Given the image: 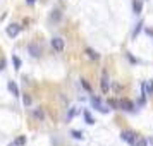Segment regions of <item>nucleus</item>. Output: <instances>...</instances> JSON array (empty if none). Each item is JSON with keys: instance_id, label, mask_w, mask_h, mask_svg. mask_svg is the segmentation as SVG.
<instances>
[{"instance_id": "1", "label": "nucleus", "mask_w": 153, "mask_h": 146, "mask_svg": "<svg viewBox=\"0 0 153 146\" xmlns=\"http://www.w3.org/2000/svg\"><path fill=\"white\" fill-rule=\"evenodd\" d=\"M91 105L95 107V110L102 112V113H108V110H110V108H108L110 105H108V103H107V105L102 103V100H100V98H97V96H93V98H91Z\"/></svg>"}, {"instance_id": "2", "label": "nucleus", "mask_w": 153, "mask_h": 146, "mask_svg": "<svg viewBox=\"0 0 153 146\" xmlns=\"http://www.w3.org/2000/svg\"><path fill=\"white\" fill-rule=\"evenodd\" d=\"M120 139H122V141H126V143H134V141H136V134H134V132L132 131H122L120 132Z\"/></svg>"}, {"instance_id": "3", "label": "nucleus", "mask_w": 153, "mask_h": 146, "mask_svg": "<svg viewBox=\"0 0 153 146\" xmlns=\"http://www.w3.org/2000/svg\"><path fill=\"white\" fill-rule=\"evenodd\" d=\"M5 33H7L10 38H16V36L21 33V26H19V24H10V26L5 29Z\"/></svg>"}, {"instance_id": "4", "label": "nucleus", "mask_w": 153, "mask_h": 146, "mask_svg": "<svg viewBox=\"0 0 153 146\" xmlns=\"http://www.w3.org/2000/svg\"><path fill=\"white\" fill-rule=\"evenodd\" d=\"M52 48L55 50V52H62L64 50V40L62 38H59V36L53 38V40H52Z\"/></svg>"}, {"instance_id": "5", "label": "nucleus", "mask_w": 153, "mask_h": 146, "mask_svg": "<svg viewBox=\"0 0 153 146\" xmlns=\"http://www.w3.org/2000/svg\"><path fill=\"white\" fill-rule=\"evenodd\" d=\"M100 86H102V91H103V93H108V90H110V79H108L107 74L102 76V83H100Z\"/></svg>"}, {"instance_id": "6", "label": "nucleus", "mask_w": 153, "mask_h": 146, "mask_svg": "<svg viewBox=\"0 0 153 146\" xmlns=\"http://www.w3.org/2000/svg\"><path fill=\"white\" fill-rule=\"evenodd\" d=\"M7 88H9V91H10L14 96H19V88H17V84H16L14 81H9Z\"/></svg>"}, {"instance_id": "7", "label": "nucleus", "mask_w": 153, "mask_h": 146, "mask_svg": "<svg viewBox=\"0 0 153 146\" xmlns=\"http://www.w3.org/2000/svg\"><path fill=\"white\" fill-rule=\"evenodd\" d=\"M141 88L145 90L146 95H153V81H146V83H143Z\"/></svg>"}, {"instance_id": "8", "label": "nucleus", "mask_w": 153, "mask_h": 146, "mask_svg": "<svg viewBox=\"0 0 153 146\" xmlns=\"http://www.w3.org/2000/svg\"><path fill=\"white\" fill-rule=\"evenodd\" d=\"M119 105H120V108H124V110H127V112L134 110V105H132L129 100H122V102H120Z\"/></svg>"}, {"instance_id": "9", "label": "nucleus", "mask_w": 153, "mask_h": 146, "mask_svg": "<svg viewBox=\"0 0 153 146\" xmlns=\"http://www.w3.org/2000/svg\"><path fill=\"white\" fill-rule=\"evenodd\" d=\"M28 50H29V53H31L33 57H40V53H42V52H40V48L36 47L35 43H31V45L28 47Z\"/></svg>"}, {"instance_id": "10", "label": "nucleus", "mask_w": 153, "mask_h": 146, "mask_svg": "<svg viewBox=\"0 0 153 146\" xmlns=\"http://www.w3.org/2000/svg\"><path fill=\"white\" fill-rule=\"evenodd\" d=\"M141 7H143L141 0H134V4H132V9H134V14H136V16L141 14Z\"/></svg>"}, {"instance_id": "11", "label": "nucleus", "mask_w": 153, "mask_h": 146, "mask_svg": "<svg viewBox=\"0 0 153 146\" xmlns=\"http://www.w3.org/2000/svg\"><path fill=\"white\" fill-rule=\"evenodd\" d=\"M83 115H84V120H86V124H90V125L95 124V120H93V117H91V113H90L88 110H84V112H83Z\"/></svg>"}, {"instance_id": "12", "label": "nucleus", "mask_w": 153, "mask_h": 146, "mask_svg": "<svg viewBox=\"0 0 153 146\" xmlns=\"http://www.w3.org/2000/svg\"><path fill=\"white\" fill-rule=\"evenodd\" d=\"M86 53H88V57H90V59H95V60H98V59H100V55H98L97 52H93L91 48H86Z\"/></svg>"}, {"instance_id": "13", "label": "nucleus", "mask_w": 153, "mask_h": 146, "mask_svg": "<svg viewBox=\"0 0 153 146\" xmlns=\"http://www.w3.org/2000/svg\"><path fill=\"white\" fill-rule=\"evenodd\" d=\"M12 60H14V65H16V70H19L21 69V60H19V57H12Z\"/></svg>"}, {"instance_id": "14", "label": "nucleus", "mask_w": 153, "mask_h": 146, "mask_svg": "<svg viewBox=\"0 0 153 146\" xmlns=\"http://www.w3.org/2000/svg\"><path fill=\"white\" fill-rule=\"evenodd\" d=\"M141 26H143V22H138V26H136V29H134V33H132V36H134V38H136V36H138V33L141 31Z\"/></svg>"}, {"instance_id": "15", "label": "nucleus", "mask_w": 153, "mask_h": 146, "mask_svg": "<svg viewBox=\"0 0 153 146\" xmlns=\"http://www.w3.org/2000/svg\"><path fill=\"white\" fill-rule=\"evenodd\" d=\"M76 107H72V108H71V112H69V115H67V120H71V119L74 117V115H76Z\"/></svg>"}, {"instance_id": "16", "label": "nucleus", "mask_w": 153, "mask_h": 146, "mask_svg": "<svg viewBox=\"0 0 153 146\" xmlns=\"http://www.w3.org/2000/svg\"><path fill=\"white\" fill-rule=\"evenodd\" d=\"M72 136H74L76 139H83V138H84L83 132H79V131H72Z\"/></svg>"}, {"instance_id": "17", "label": "nucleus", "mask_w": 153, "mask_h": 146, "mask_svg": "<svg viewBox=\"0 0 153 146\" xmlns=\"http://www.w3.org/2000/svg\"><path fill=\"white\" fill-rule=\"evenodd\" d=\"M146 145H148L146 139H138V141H136V146H146Z\"/></svg>"}, {"instance_id": "18", "label": "nucleus", "mask_w": 153, "mask_h": 146, "mask_svg": "<svg viewBox=\"0 0 153 146\" xmlns=\"http://www.w3.org/2000/svg\"><path fill=\"white\" fill-rule=\"evenodd\" d=\"M81 84H83V86H84V90H86V91H91V88H90V84L86 83V81H84V79H81Z\"/></svg>"}, {"instance_id": "19", "label": "nucleus", "mask_w": 153, "mask_h": 146, "mask_svg": "<svg viewBox=\"0 0 153 146\" xmlns=\"http://www.w3.org/2000/svg\"><path fill=\"white\" fill-rule=\"evenodd\" d=\"M24 143H26V138H24V136H22V138H19L17 141H16V145H24Z\"/></svg>"}, {"instance_id": "20", "label": "nucleus", "mask_w": 153, "mask_h": 146, "mask_svg": "<svg viewBox=\"0 0 153 146\" xmlns=\"http://www.w3.org/2000/svg\"><path fill=\"white\" fill-rule=\"evenodd\" d=\"M35 117H36V119H43V112H42V110H36V112H35Z\"/></svg>"}, {"instance_id": "21", "label": "nucleus", "mask_w": 153, "mask_h": 146, "mask_svg": "<svg viewBox=\"0 0 153 146\" xmlns=\"http://www.w3.org/2000/svg\"><path fill=\"white\" fill-rule=\"evenodd\" d=\"M31 103V98L29 96H24V105H29Z\"/></svg>"}, {"instance_id": "22", "label": "nucleus", "mask_w": 153, "mask_h": 146, "mask_svg": "<svg viewBox=\"0 0 153 146\" xmlns=\"http://www.w3.org/2000/svg\"><path fill=\"white\" fill-rule=\"evenodd\" d=\"M4 65H5V60H0V70L4 69Z\"/></svg>"}, {"instance_id": "23", "label": "nucleus", "mask_w": 153, "mask_h": 146, "mask_svg": "<svg viewBox=\"0 0 153 146\" xmlns=\"http://www.w3.org/2000/svg\"><path fill=\"white\" fill-rule=\"evenodd\" d=\"M35 2H36V0H26V4H29V5H33Z\"/></svg>"}]
</instances>
